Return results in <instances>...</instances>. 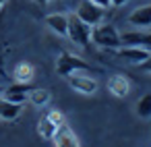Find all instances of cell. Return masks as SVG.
I'll return each mask as SVG.
<instances>
[{
  "mask_svg": "<svg viewBox=\"0 0 151 147\" xmlns=\"http://www.w3.org/2000/svg\"><path fill=\"white\" fill-rule=\"evenodd\" d=\"M118 56L124 58L126 62L134 64V66H141V64L151 56V50L141 48V46H120V48H118Z\"/></svg>",
  "mask_w": 151,
  "mask_h": 147,
  "instance_id": "8992f818",
  "label": "cell"
},
{
  "mask_svg": "<svg viewBox=\"0 0 151 147\" xmlns=\"http://www.w3.org/2000/svg\"><path fill=\"white\" fill-rule=\"evenodd\" d=\"M27 102L31 106H35V108H48L50 102H52V93L48 89H44V87H33L29 91V95H27Z\"/></svg>",
  "mask_w": 151,
  "mask_h": 147,
  "instance_id": "4fadbf2b",
  "label": "cell"
},
{
  "mask_svg": "<svg viewBox=\"0 0 151 147\" xmlns=\"http://www.w3.org/2000/svg\"><path fill=\"white\" fill-rule=\"evenodd\" d=\"M106 87L114 97H126L130 93V81H128L126 75H112L108 79Z\"/></svg>",
  "mask_w": 151,
  "mask_h": 147,
  "instance_id": "ba28073f",
  "label": "cell"
},
{
  "mask_svg": "<svg viewBox=\"0 0 151 147\" xmlns=\"http://www.w3.org/2000/svg\"><path fill=\"white\" fill-rule=\"evenodd\" d=\"M21 110H23L21 104L9 102L6 97L0 95V118H2V120H15V118H19Z\"/></svg>",
  "mask_w": 151,
  "mask_h": 147,
  "instance_id": "5bb4252c",
  "label": "cell"
},
{
  "mask_svg": "<svg viewBox=\"0 0 151 147\" xmlns=\"http://www.w3.org/2000/svg\"><path fill=\"white\" fill-rule=\"evenodd\" d=\"M141 68H143V71H147V73H151V56H149V58L141 64Z\"/></svg>",
  "mask_w": 151,
  "mask_h": 147,
  "instance_id": "ffe728a7",
  "label": "cell"
},
{
  "mask_svg": "<svg viewBox=\"0 0 151 147\" xmlns=\"http://www.w3.org/2000/svg\"><path fill=\"white\" fill-rule=\"evenodd\" d=\"M35 2H37V4H46V2H48V0H35Z\"/></svg>",
  "mask_w": 151,
  "mask_h": 147,
  "instance_id": "603a6c76",
  "label": "cell"
},
{
  "mask_svg": "<svg viewBox=\"0 0 151 147\" xmlns=\"http://www.w3.org/2000/svg\"><path fill=\"white\" fill-rule=\"evenodd\" d=\"M54 2H56V0H54Z\"/></svg>",
  "mask_w": 151,
  "mask_h": 147,
  "instance_id": "d4e9b609",
  "label": "cell"
},
{
  "mask_svg": "<svg viewBox=\"0 0 151 147\" xmlns=\"http://www.w3.org/2000/svg\"><path fill=\"white\" fill-rule=\"evenodd\" d=\"M91 33H93V27H91V25L83 23L75 13L68 15V37H70L73 44H77V46H81V48L87 46V44L91 42Z\"/></svg>",
  "mask_w": 151,
  "mask_h": 147,
  "instance_id": "3957f363",
  "label": "cell"
},
{
  "mask_svg": "<svg viewBox=\"0 0 151 147\" xmlns=\"http://www.w3.org/2000/svg\"><path fill=\"white\" fill-rule=\"evenodd\" d=\"M33 87L29 85V83H13V85H9L6 89H4V93H2V97H6L9 102H15V104H25L27 102V95H29V91H31Z\"/></svg>",
  "mask_w": 151,
  "mask_h": 147,
  "instance_id": "52a82bcc",
  "label": "cell"
},
{
  "mask_svg": "<svg viewBox=\"0 0 151 147\" xmlns=\"http://www.w3.org/2000/svg\"><path fill=\"white\" fill-rule=\"evenodd\" d=\"M91 66L81 58V56H75V54H70V52H62V54H58V58H56V73L60 75V77H68V75H75V73H79V71H89Z\"/></svg>",
  "mask_w": 151,
  "mask_h": 147,
  "instance_id": "7a4b0ae2",
  "label": "cell"
},
{
  "mask_svg": "<svg viewBox=\"0 0 151 147\" xmlns=\"http://www.w3.org/2000/svg\"><path fill=\"white\" fill-rule=\"evenodd\" d=\"M52 141H54V147H81V143H79L75 130H73L68 124H62V126L56 130V135H54Z\"/></svg>",
  "mask_w": 151,
  "mask_h": 147,
  "instance_id": "8fae6325",
  "label": "cell"
},
{
  "mask_svg": "<svg viewBox=\"0 0 151 147\" xmlns=\"http://www.w3.org/2000/svg\"><path fill=\"white\" fill-rule=\"evenodd\" d=\"M128 23L134 27H151V4H143L128 15Z\"/></svg>",
  "mask_w": 151,
  "mask_h": 147,
  "instance_id": "7c38bea8",
  "label": "cell"
},
{
  "mask_svg": "<svg viewBox=\"0 0 151 147\" xmlns=\"http://www.w3.org/2000/svg\"><path fill=\"white\" fill-rule=\"evenodd\" d=\"M48 116H50V120H52L56 126H62V124H66V118H64V114H62L60 110H50V112H48Z\"/></svg>",
  "mask_w": 151,
  "mask_h": 147,
  "instance_id": "ac0fdd59",
  "label": "cell"
},
{
  "mask_svg": "<svg viewBox=\"0 0 151 147\" xmlns=\"http://www.w3.org/2000/svg\"><path fill=\"white\" fill-rule=\"evenodd\" d=\"M66 79H68L70 89L77 91V93H81V95H93V93L97 91V87H99L97 81H95L93 77H89V75H79V73H75V75H68Z\"/></svg>",
  "mask_w": 151,
  "mask_h": 147,
  "instance_id": "5b68a950",
  "label": "cell"
},
{
  "mask_svg": "<svg viewBox=\"0 0 151 147\" xmlns=\"http://www.w3.org/2000/svg\"><path fill=\"white\" fill-rule=\"evenodd\" d=\"M91 42L97 44L99 48H110V50H118L122 46L120 42V33L116 31L114 25L110 23H99L93 27V33H91Z\"/></svg>",
  "mask_w": 151,
  "mask_h": 147,
  "instance_id": "6da1fadb",
  "label": "cell"
},
{
  "mask_svg": "<svg viewBox=\"0 0 151 147\" xmlns=\"http://www.w3.org/2000/svg\"><path fill=\"white\" fill-rule=\"evenodd\" d=\"M58 128H60V126H56V124L50 120L48 114H44V116L40 118V122H37V133H40V137L46 139V141H52Z\"/></svg>",
  "mask_w": 151,
  "mask_h": 147,
  "instance_id": "9a60e30c",
  "label": "cell"
},
{
  "mask_svg": "<svg viewBox=\"0 0 151 147\" xmlns=\"http://www.w3.org/2000/svg\"><path fill=\"white\" fill-rule=\"evenodd\" d=\"M46 25L60 37H68V15L64 13H52L46 15Z\"/></svg>",
  "mask_w": 151,
  "mask_h": 147,
  "instance_id": "9c48e42d",
  "label": "cell"
},
{
  "mask_svg": "<svg viewBox=\"0 0 151 147\" xmlns=\"http://www.w3.org/2000/svg\"><path fill=\"white\" fill-rule=\"evenodd\" d=\"M110 2H112V6H124L128 0H110Z\"/></svg>",
  "mask_w": 151,
  "mask_h": 147,
  "instance_id": "44dd1931",
  "label": "cell"
},
{
  "mask_svg": "<svg viewBox=\"0 0 151 147\" xmlns=\"http://www.w3.org/2000/svg\"><path fill=\"white\" fill-rule=\"evenodd\" d=\"M2 93H4V89H2V87H0V95H2Z\"/></svg>",
  "mask_w": 151,
  "mask_h": 147,
  "instance_id": "cb8c5ba5",
  "label": "cell"
},
{
  "mask_svg": "<svg viewBox=\"0 0 151 147\" xmlns=\"http://www.w3.org/2000/svg\"><path fill=\"white\" fill-rule=\"evenodd\" d=\"M6 2H9V0H0V9H2V6H4Z\"/></svg>",
  "mask_w": 151,
  "mask_h": 147,
  "instance_id": "7402d4cb",
  "label": "cell"
},
{
  "mask_svg": "<svg viewBox=\"0 0 151 147\" xmlns=\"http://www.w3.org/2000/svg\"><path fill=\"white\" fill-rule=\"evenodd\" d=\"M93 4H97V6H101V9H110L112 6V2L110 0H91Z\"/></svg>",
  "mask_w": 151,
  "mask_h": 147,
  "instance_id": "d6986e66",
  "label": "cell"
},
{
  "mask_svg": "<svg viewBox=\"0 0 151 147\" xmlns=\"http://www.w3.org/2000/svg\"><path fill=\"white\" fill-rule=\"evenodd\" d=\"M134 112H137V116L143 118V120H149V118H151V93H145V95L139 97V102H137V106H134Z\"/></svg>",
  "mask_w": 151,
  "mask_h": 147,
  "instance_id": "e0dca14e",
  "label": "cell"
},
{
  "mask_svg": "<svg viewBox=\"0 0 151 147\" xmlns=\"http://www.w3.org/2000/svg\"><path fill=\"white\" fill-rule=\"evenodd\" d=\"M13 75H15V79H17L19 83H29V81L33 79V75H35V68H33L31 62H19V64L15 66Z\"/></svg>",
  "mask_w": 151,
  "mask_h": 147,
  "instance_id": "2e32d148",
  "label": "cell"
},
{
  "mask_svg": "<svg viewBox=\"0 0 151 147\" xmlns=\"http://www.w3.org/2000/svg\"><path fill=\"white\" fill-rule=\"evenodd\" d=\"M104 11H106V9H101V6H97V4H93L91 0H83V2H79V6H77L75 15H77L83 23H87V25L95 27V25H99V23L104 21Z\"/></svg>",
  "mask_w": 151,
  "mask_h": 147,
  "instance_id": "277c9868",
  "label": "cell"
},
{
  "mask_svg": "<svg viewBox=\"0 0 151 147\" xmlns=\"http://www.w3.org/2000/svg\"><path fill=\"white\" fill-rule=\"evenodd\" d=\"M122 46H141L151 50V31H126L120 35Z\"/></svg>",
  "mask_w": 151,
  "mask_h": 147,
  "instance_id": "30bf717a",
  "label": "cell"
}]
</instances>
